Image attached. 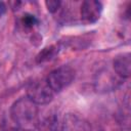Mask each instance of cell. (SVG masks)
<instances>
[{"mask_svg":"<svg viewBox=\"0 0 131 131\" xmlns=\"http://www.w3.org/2000/svg\"><path fill=\"white\" fill-rule=\"evenodd\" d=\"M5 10H6L5 4H4L3 2H0V18H1V16H2V14L5 12Z\"/></svg>","mask_w":131,"mask_h":131,"instance_id":"12","label":"cell"},{"mask_svg":"<svg viewBox=\"0 0 131 131\" xmlns=\"http://www.w3.org/2000/svg\"><path fill=\"white\" fill-rule=\"evenodd\" d=\"M58 53V48L54 45L51 46H47L45 48H43L36 56V61L38 63H43L46 62L50 59H52L56 54Z\"/></svg>","mask_w":131,"mask_h":131,"instance_id":"8","label":"cell"},{"mask_svg":"<svg viewBox=\"0 0 131 131\" xmlns=\"http://www.w3.org/2000/svg\"><path fill=\"white\" fill-rule=\"evenodd\" d=\"M10 118L16 127L34 131L39 125V108L28 96L20 97L10 107Z\"/></svg>","mask_w":131,"mask_h":131,"instance_id":"1","label":"cell"},{"mask_svg":"<svg viewBox=\"0 0 131 131\" xmlns=\"http://www.w3.org/2000/svg\"><path fill=\"white\" fill-rule=\"evenodd\" d=\"M120 84V81L117 80L116 77L113 76L112 73L108 71H100L97 73L95 80H94V86L97 91H112L116 89Z\"/></svg>","mask_w":131,"mask_h":131,"instance_id":"5","label":"cell"},{"mask_svg":"<svg viewBox=\"0 0 131 131\" xmlns=\"http://www.w3.org/2000/svg\"><path fill=\"white\" fill-rule=\"evenodd\" d=\"M40 131H61V122L56 115H50L39 121Z\"/></svg>","mask_w":131,"mask_h":131,"instance_id":"7","label":"cell"},{"mask_svg":"<svg viewBox=\"0 0 131 131\" xmlns=\"http://www.w3.org/2000/svg\"><path fill=\"white\" fill-rule=\"evenodd\" d=\"M102 4L96 0H86L82 3L80 14L84 23L93 24L96 23L101 14Z\"/></svg>","mask_w":131,"mask_h":131,"instance_id":"4","label":"cell"},{"mask_svg":"<svg viewBox=\"0 0 131 131\" xmlns=\"http://www.w3.org/2000/svg\"><path fill=\"white\" fill-rule=\"evenodd\" d=\"M2 131H31V130H25V129H21L18 127H7V128L3 129Z\"/></svg>","mask_w":131,"mask_h":131,"instance_id":"11","label":"cell"},{"mask_svg":"<svg viewBox=\"0 0 131 131\" xmlns=\"http://www.w3.org/2000/svg\"><path fill=\"white\" fill-rule=\"evenodd\" d=\"M20 23L26 29H32L35 25L38 24V19H37V17L35 15H33L31 13H25L21 16Z\"/></svg>","mask_w":131,"mask_h":131,"instance_id":"9","label":"cell"},{"mask_svg":"<svg viewBox=\"0 0 131 131\" xmlns=\"http://www.w3.org/2000/svg\"><path fill=\"white\" fill-rule=\"evenodd\" d=\"M53 95L54 92L51 90L46 80L32 82L27 88V96L37 105L48 104L52 101Z\"/></svg>","mask_w":131,"mask_h":131,"instance_id":"3","label":"cell"},{"mask_svg":"<svg viewBox=\"0 0 131 131\" xmlns=\"http://www.w3.org/2000/svg\"><path fill=\"white\" fill-rule=\"evenodd\" d=\"M61 2L58 1V0H49V1H46L45 2V5L47 7V10L51 13H54L55 11H57V9L59 8Z\"/></svg>","mask_w":131,"mask_h":131,"instance_id":"10","label":"cell"},{"mask_svg":"<svg viewBox=\"0 0 131 131\" xmlns=\"http://www.w3.org/2000/svg\"><path fill=\"white\" fill-rule=\"evenodd\" d=\"M75 76L76 72L73 68L69 66H62L51 71L46 78V82L51 90L54 93H57L71 85L75 79Z\"/></svg>","mask_w":131,"mask_h":131,"instance_id":"2","label":"cell"},{"mask_svg":"<svg viewBox=\"0 0 131 131\" xmlns=\"http://www.w3.org/2000/svg\"><path fill=\"white\" fill-rule=\"evenodd\" d=\"M113 67L115 73L121 78L126 79L130 77L131 74V56L130 53H123L118 55L114 61Z\"/></svg>","mask_w":131,"mask_h":131,"instance_id":"6","label":"cell"}]
</instances>
